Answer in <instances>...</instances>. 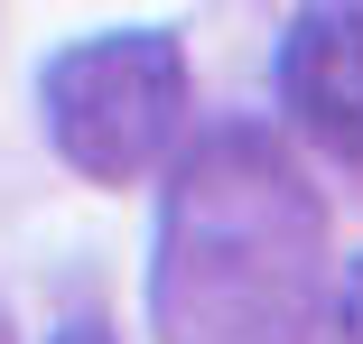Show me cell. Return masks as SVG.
Instances as JSON below:
<instances>
[{
  "instance_id": "cell-5",
  "label": "cell",
  "mask_w": 363,
  "mask_h": 344,
  "mask_svg": "<svg viewBox=\"0 0 363 344\" xmlns=\"http://www.w3.org/2000/svg\"><path fill=\"white\" fill-rule=\"evenodd\" d=\"M47 344H112V335H103V326H56Z\"/></svg>"
},
{
  "instance_id": "cell-3",
  "label": "cell",
  "mask_w": 363,
  "mask_h": 344,
  "mask_svg": "<svg viewBox=\"0 0 363 344\" xmlns=\"http://www.w3.org/2000/svg\"><path fill=\"white\" fill-rule=\"evenodd\" d=\"M279 103L308 140L363 168V0H308L279 38Z\"/></svg>"
},
{
  "instance_id": "cell-1",
  "label": "cell",
  "mask_w": 363,
  "mask_h": 344,
  "mask_svg": "<svg viewBox=\"0 0 363 344\" xmlns=\"http://www.w3.org/2000/svg\"><path fill=\"white\" fill-rule=\"evenodd\" d=\"M326 298V205L270 130L224 121L159 205V344H298Z\"/></svg>"
},
{
  "instance_id": "cell-2",
  "label": "cell",
  "mask_w": 363,
  "mask_h": 344,
  "mask_svg": "<svg viewBox=\"0 0 363 344\" xmlns=\"http://www.w3.org/2000/svg\"><path fill=\"white\" fill-rule=\"evenodd\" d=\"M38 112L56 159L94 186H140L186 121V56L168 28H103L47 56Z\"/></svg>"
},
{
  "instance_id": "cell-4",
  "label": "cell",
  "mask_w": 363,
  "mask_h": 344,
  "mask_svg": "<svg viewBox=\"0 0 363 344\" xmlns=\"http://www.w3.org/2000/svg\"><path fill=\"white\" fill-rule=\"evenodd\" d=\"M335 326H345V344H363V260H345V289H335Z\"/></svg>"
}]
</instances>
